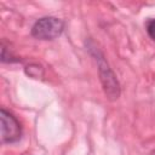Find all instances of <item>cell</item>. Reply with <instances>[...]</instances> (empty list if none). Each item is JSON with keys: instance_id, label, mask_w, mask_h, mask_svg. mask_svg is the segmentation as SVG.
<instances>
[{"instance_id": "7a4b0ae2", "label": "cell", "mask_w": 155, "mask_h": 155, "mask_svg": "<svg viewBox=\"0 0 155 155\" xmlns=\"http://www.w3.org/2000/svg\"><path fill=\"white\" fill-rule=\"evenodd\" d=\"M1 138L4 143H15L22 137L19 121L10 111L1 109Z\"/></svg>"}, {"instance_id": "6da1fadb", "label": "cell", "mask_w": 155, "mask_h": 155, "mask_svg": "<svg viewBox=\"0 0 155 155\" xmlns=\"http://www.w3.org/2000/svg\"><path fill=\"white\" fill-rule=\"evenodd\" d=\"M63 31V22L56 17H42L38 19L33 28L31 34L40 40H53Z\"/></svg>"}, {"instance_id": "3957f363", "label": "cell", "mask_w": 155, "mask_h": 155, "mask_svg": "<svg viewBox=\"0 0 155 155\" xmlns=\"http://www.w3.org/2000/svg\"><path fill=\"white\" fill-rule=\"evenodd\" d=\"M98 67H99V73H101V80L103 82L104 86V91L105 93L109 96V98L115 99L119 97L120 93V88H119V84L114 76V74L111 73V70L109 69V67L107 65L105 61L99 57L98 58Z\"/></svg>"}, {"instance_id": "277c9868", "label": "cell", "mask_w": 155, "mask_h": 155, "mask_svg": "<svg viewBox=\"0 0 155 155\" xmlns=\"http://www.w3.org/2000/svg\"><path fill=\"white\" fill-rule=\"evenodd\" d=\"M147 31H148L149 36L155 41V18L148 21V23H147Z\"/></svg>"}]
</instances>
